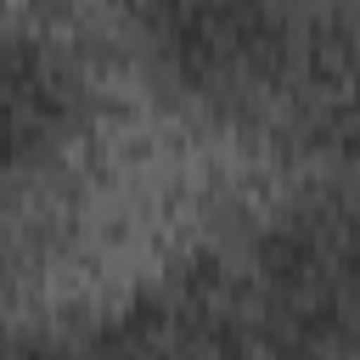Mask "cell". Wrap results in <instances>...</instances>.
I'll return each instance as SVG.
<instances>
[{
  "mask_svg": "<svg viewBox=\"0 0 360 360\" xmlns=\"http://www.w3.org/2000/svg\"><path fill=\"white\" fill-rule=\"evenodd\" d=\"M208 276L242 360H360V202L281 208Z\"/></svg>",
  "mask_w": 360,
  "mask_h": 360,
  "instance_id": "6da1fadb",
  "label": "cell"
},
{
  "mask_svg": "<svg viewBox=\"0 0 360 360\" xmlns=\"http://www.w3.org/2000/svg\"><path fill=\"white\" fill-rule=\"evenodd\" d=\"M135 22L174 90L231 118L292 129L315 68L321 11L242 6V0H214V6L169 0V6H146Z\"/></svg>",
  "mask_w": 360,
  "mask_h": 360,
  "instance_id": "7a4b0ae2",
  "label": "cell"
},
{
  "mask_svg": "<svg viewBox=\"0 0 360 360\" xmlns=\"http://www.w3.org/2000/svg\"><path fill=\"white\" fill-rule=\"evenodd\" d=\"M79 118V56L45 34H0V202L73 141Z\"/></svg>",
  "mask_w": 360,
  "mask_h": 360,
  "instance_id": "3957f363",
  "label": "cell"
},
{
  "mask_svg": "<svg viewBox=\"0 0 360 360\" xmlns=\"http://www.w3.org/2000/svg\"><path fill=\"white\" fill-rule=\"evenodd\" d=\"M96 360H242L208 259H191L169 281L129 298L118 315L84 332Z\"/></svg>",
  "mask_w": 360,
  "mask_h": 360,
  "instance_id": "277c9868",
  "label": "cell"
},
{
  "mask_svg": "<svg viewBox=\"0 0 360 360\" xmlns=\"http://www.w3.org/2000/svg\"><path fill=\"white\" fill-rule=\"evenodd\" d=\"M292 129L343 152L360 174V11H321V45Z\"/></svg>",
  "mask_w": 360,
  "mask_h": 360,
  "instance_id": "5b68a950",
  "label": "cell"
},
{
  "mask_svg": "<svg viewBox=\"0 0 360 360\" xmlns=\"http://www.w3.org/2000/svg\"><path fill=\"white\" fill-rule=\"evenodd\" d=\"M0 360H96L84 332L79 338H45V332H0Z\"/></svg>",
  "mask_w": 360,
  "mask_h": 360,
  "instance_id": "8992f818",
  "label": "cell"
}]
</instances>
